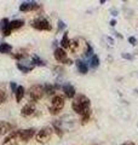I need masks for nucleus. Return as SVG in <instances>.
<instances>
[{"label":"nucleus","instance_id":"obj_1","mask_svg":"<svg viewBox=\"0 0 138 145\" xmlns=\"http://www.w3.org/2000/svg\"><path fill=\"white\" fill-rule=\"evenodd\" d=\"M90 105H91L90 99L86 96H84V94H76V96L74 97V101H73V104H72L73 110H74L76 114L81 115V116L84 114H86V112L91 111Z\"/></svg>","mask_w":138,"mask_h":145},{"label":"nucleus","instance_id":"obj_2","mask_svg":"<svg viewBox=\"0 0 138 145\" xmlns=\"http://www.w3.org/2000/svg\"><path fill=\"white\" fill-rule=\"evenodd\" d=\"M64 106V98L62 96H55L52 98L51 105H50V112L52 115L59 114V111H62V109Z\"/></svg>","mask_w":138,"mask_h":145},{"label":"nucleus","instance_id":"obj_3","mask_svg":"<svg viewBox=\"0 0 138 145\" xmlns=\"http://www.w3.org/2000/svg\"><path fill=\"white\" fill-rule=\"evenodd\" d=\"M51 135H52L51 127H44V128H41L38 132V134H36V142L40 144H46L51 139Z\"/></svg>","mask_w":138,"mask_h":145},{"label":"nucleus","instance_id":"obj_4","mask_svg":"<svg viewBox=\"0 0 138 145\" xmlns=\"http://www.w3.org/2000/svg\"><path fill=\"white\" fill-rule=\"evenodd\" d=\"M45 93L44 87L41 85H34L32 86L30 89H29V97H30V101L32 102H38L43 98Z\"/></svg>","mask_w":138,"mask_h":145},{"label":"nucleus","instance_id":"obj_5","mask_svg":"<svg viewBox=\"0 0 138 145\" xmlns=\"http://www.w3.org/2000/svg\"><path fill=\"white\" fill-rule=\"evenodd\" d=\"M32 27L36 30H51V24L49 23L47 20L45 18H38L32 22Z\"/></svg>","mask_w":138,"mask_h":145},{"label":"nucleus","instance_id":"obj_6","mask_svg":"<svg viewBox=\"0 0 138 145\" xmlns=\"http://www.w3.org/2000/svg\"><path fill=\"white\" fill-rule=\"evenodd\" d=\"M20 132L21 131H15V132L10 133L9 137L4 140L3 145H18V139H20Z\"/></svg>","mask_w":138,"mask_h":145},{"label":"nucleus","instance_id":"obj_7","mask_svg":"<svg viewBox=\"0 0 138 145\" xmlns=\"http://www.w3.org/2000/svg\"><path fill=\"white\" fill-rule=\"evenodd\" d=\"M35 135V129L34 128H28V129H23L20 132V140H22V142H29V140L33 138Z\"/></svg>","mask_w":138,"mask_h":145},{"label":"nucleus","instance_id":"obj_8","mask_svg":"<svg viewBox=\"0 0 138 145\" xmlns=\"http://www.w3.org/2000/svg\"><path fill=\"white\" fill-rule=\"evenodd\" d=\"M55 58H56V61L61 62V63H64V62L68 59L67 53H66V51H64L62 47H59V48H56V50H55Z\"/></svg>","mask_w":138,"mask_h":145},{"label":"nucleus","instance_id":"obj_9","mask_svg":"<svg viewBox=\"0 0 138 145\" xmlns=\"http://www.w3.org/2000/svg\"><path fill=\"white\" fill-rule=\"evenodd\" d=\"M34 111H35V105L33 104V102H30V103L26 104V105L22 108L21 114H22L23 116H29V115H32V114H34Z\"/></svg>","mask_w":138,"mask_h":145},{"label":"nucleus","instance_id":"obj_10","mask_svg":"<svg viewBox=\"0 0 138 145\" xmlns=\"http://www.w3.org/2000/svg\"><path fill=\"white\" fill-rule=\"evenodd\" d=\"M63 92L66 94L67 98L72 99V98L75 97V88H74V86L70 85V84H66L63 86Z\"/></svg>","mask_w":138,"mask_h":145},{"label":"nucleus","instance_id":"obj_11","mask_svg":"<svg viewBox=\"0 0 138 145\" xmlns=\"http://www.w3.org/2000/svg\"><path fill=\"white\" fill-rule=\"evenodd\" d=\"M40 7L39 4L36 3H22L20 6L21 11H32V10H38Z\"/></svg>","mask_w":138,"mask_h":145},{"label":"nucleus","instance_id":"obj_12","mask_svg":"<svg viewBox=\"0 0 138 145\" xmlns=\"http://www.w3.org/2000/svg\"><path fill=\"white\" fill-rule=\"evenodd\" d=\"M12 128H13V126L10 123V122L1 121V122H0V135L7 134L9 132H11Z\"/></svg>","mask_w":138,"mask_h":145},{"label":"nucleus","instance_id":"obj_13","mask_svg":"<svg viewBox=\"0 0 138 145\" xmlns=\"http://www.w3.org/2000/svg\"><path fill=\"white\" fill-rule=\"evenodd\" d=\"M75 64H76V68H78V70H79L80 74H87V71H89V67H87V64L85 62H82L81 59H78L75 62Z\"/></svg>","mask_w":138,"mask_h":145},{"label":"nucleus","instance_id":"obj_14","mask_svg":"<svg viewBox=\"0 0 138 145\" xmlns=\"http://www.w3.org/2000/svg\"><path fill=\"white\" fill-rule=\"evenodd\" d=\"M11 50H12V47L10 44H7V42L0 44V53H10Z\"/></svg>","mask_w":138,"mask_h":145},{"label":"nucleus","instance_id":"obj_15","mask_svg":"<svg viewBox=\"0 0 138 145\" xmlns=\"http://www.w3.org/2000/svg\"><path fill=\"white\" fill-rule=\"evenodd\" d=\"M90 65L91 68H98L99 65V57L97 56V54H92V57H91V61H90Z\"/></svg>","mask_w":138,"mask_h":145},{"label":"nucleus","instance_id":"obj_16","mask_svg":"<svg viewBox=\"0 0 138 145\" xmlns=\"http://www.w3.org/2000/svg\"><path fill=\"white\" fill-rule=\"evenodd\" d=\"M23 96H24V87H23V86H18L17 91H16V101H17V103L21 102V99L23 98Z\"/></svg>","mask_w":138,"mask_h":145},{"label":"nucleus","instance_id":"obj_17","mask_svg":"<svg viewBox=\"0 0 138 145\" xmlns=\"http://www.w3.org/2000/svg\"><path fill=\"white\" fill-rule=\"evenodd\" d=\"M69 45H70V40L68 38V33H66L61 40V46L62 48H69Z\"/></svg>","mask_w":138,"mask_h":145},{"label":"nucleus","instance_id":"obj_18","mask_svg":"<svg viewBox=\"0 0 138 145\" xmlns=\"http://www.w3.org/2000/svg\"><path fill=\"white\" fill-rule=\"evenodd\" d=\"M53 129H55V132L58 134V137H62V135H63V131L61 128V122H59V121L53 122Z\"/></svg>","mask_w":138,"mask_h":145},{"label":"nucleus","instance_id":"obj_19","mask_svg":"<svg viewBox=\"0 0 138 145\" xmlns=\"http://www.w3.org/2000/svg\"><path fill=\"white\" fill-rule=\"evenodd\" d=\"M23 24H24V22H23L22 20H15V21L10 22L11 29H17V28H20V27H22Z\"/></svg>","mask_w":138,"mask_h":145},{"label":"nucleus","instance_id":"obj_20","mask_svg":"<svg viewBox=\"0 0 138 145\" xmlns=\"http://www.w3.org/2000/svg\"><path fill=\"white\" fill-rule=\"evenodd\" d=\"M55 89H56V87L52 85H45L44 86V91H45V93H47V94H53L55 93Z\"/></svg>","mask_w":138,"mask_h":145},{"label":"nucleus","instance_id":"obj_21","mask_svg":"<svg viewBox=\"0 0 138 145\" xmlns=\"http://www.w3.org/2000/svg\"><path fill=\"white\" fill-rule=\"evenodd\" d=\"M32 63L35 64V65H45V62L41 61L38 56H34L33 58H32Z\"/></svg>","mask_w":138,"mask_h":145},{"label":"nucleus","instance_id":"obj_22","mask_svg":"<svg viewBox=\"0 0 138 145\" xmlns=\"http://www.w3.org/2000/svg\"><path fill=\"white\" fill-rule=\"evenodd\" d=\"M17 68L21 71H23V72H29L32 69H33V67H26V65H22L21 63H18V64H17Z\"/></svg>","mask_w":138,"mask_h":145},{"label":"nucleus","instance_id":"obj_23","mask_svg":"<svg viewBox=\"0 0 138 145\" xmlns=\"http://www.w3.org/2000/svg\"><path fill=\"white\" fill-rule=\"evenodd\" d=\"M78 46H79V42H78V40H72L70 45H69V48H70L73 52H75L76 48H78Z\"/></svg>","mask_w":138,"mask_h":145},{"label":"nucleus","instance_id":"obj_24","mask_svg":"<svg viewBox=\"0 0 138 145\" xmlns=\"http://www.w3.org/2000/svg\"><path fill=\"white\" fill-rule=\"evenodd\" d=\"M90 116H91V111H89V112H86V114L82 115V116H81V123L85 125L86 122L90 120Z\"/></svg>","mask_w":138,"mask_h":145},{"label":"nucleus","instance_id":"obj_25","mask_svg":"<svg viewBox=\"0 0 138 145\" xmlns=\"http://www.w3.org/2000/svg\"><path fill=\"white\" fill-rule=\"evenodd\" d=\"M11 27H10V24H9V27H6V28L5 29H3L1 31H3V35L4 36H9V35H10L11 34Z\"/></svg>","mask_w":138,"mask_h":145},{"label":"nucleus","instance_id":"obj_26","mask_svg":"<svg viewBox=\"0 0 138 145\" xmlns=\"http://www.w3.org/2000/svg\"><path fill=\"white\" fill-rule=\"evenodd\" d=\"M121 57L124 58V59H127V61H132V59H133L132 54H131V53H127V52L121 53Z\"/></svg>","mask_w":138,"mask_h":145},{"label":"nucleus","instance_id":"obj_27","mask_svg":"<svg viewBox=\"0 0 138 145\" xmlns=\"http://www.w3.org/2000/svg\"><path fill=\"white\" fill-rule=\"evenodd\" d=\"M86 46H87V51L85 52V56H86V57H90L91 54L93 53V50H92V47H91L90 44H86Z\"/></svg>","mask_w":138,"mask_h":145},{"label":"nucleus","instance_id":"obj_28","mask_svg":"<svg viewBox=\"0 0 138 145\" xmlns=\"http://www.w3.org/2000/svg\"><path fill=\"white\" fill-rule=\"evenodd\" d=\"M5 99H6V93H5V91L0 89V104L5 102Z\"/></svg>","mask_w":138,"mask_h":145},{"label":"nucleus","instance_id":"obj_29","mask_svg":"<svg viewBox=\"0 0 138 145\" xmlns=\"http://www.w3.org/2000/svg\"><path fill=\"white\" fill-rule=\"evenodd\" d=\"M128 42H130L132 46H135V45H137V39L135 36H130V38H128Z\"/></svg>","mask_w":138,"mask_h":145},{"label":"nucleus","instance_id":"obj_30","mask_svg":"<svg viewBox=\"0 0 138 145\" xmlns=\"http://www.w3.org/2000/svg\"><path fill=\"white\" fill-rule=\"evenodd\" d=\"M26 57V53H17V54H13V58H16V59H21V58Z\"/></svg>","mask_w":138,"mask_h":145},{"label":"nucleus","instance_id":"obj_31","mask_svg":"<svg viewBox=\"0 0 138 145\" xmlns=\"http://www.w3.org/2000/svg\"><path fill=\"white\" fill-rule=\"evenodd\" d=\"M64 28H66V24H64V22L58 21V30H62Z\"/></svg>","mask_w":138,"mask_h":145},{"label":"nucleus","instance_id":"obj_32","mask_svg":"<svg viewBox=\"0 0 138 145\" xmlns=\"http://www.w3.org/2000/svg\"><path fill=\"white\" fill-rule=\"evenodd\" d=\"M110 13H112V16H118L119 10L118 8H110Z\"/></svg>","mask_w":138,"mask_h":145},{"label":"nucleus","instance_id":"obj_33","mask_svg":"<svg viewBox=\"0 0 138 145\" xmlns=\"http://www.w3.org/2000/svg\"><path fill=\"white\" fill-rule=\"evenodd\" d=\"M11 88H12L13 92H16V91H17V85L15 82H11Z\"/></svg>","mask_w":138,"mask_h":145},{"label":"nucleus","instance_id":"obj_34","mask_svg":"<svg viewBox=\"0 0 138 145\" xmlns=\"http://www.w3.org/2000/svg\"><path fill=\"white\" fill-rule=\"evenodd\" d=\"M105 39H107V40H108V42H109L110 45H114V44H115V42H114V40H113L112 38H105Z\"/></svg>","mask_w":138,"mask_h":145},{"label":"nucleus","instance_id":"obj_35","mask_svg":"<svg viewBox=\"0 0 138 145\" xmlns=\"http://www.w3.org/2000/svg\"><path fill=\"white\" fill-rule=\"evenodd\" d=\"M115 24H116V21H115V20L110 21V25H112V27H115Z\"/></svg>","mask_w":138,"mask_h":145},{"label":"nucleus","instance_id":"obj_36","mask_svg":"<svg viewBox=\"0 0 138 145\" xmlns=\"http://www.w3.org/2000/svg\"><path fill=\"white\" fill-rule=\"evenodd\" d=\"M121 145H136V144L132 143V142H127V143H124V144H121Z\"/></svg>","mask_w":138,"mask_h":145},{"label":"nucleus","instance_id":"obj_37","mask_svg":"<svg viewBox=\"0 0 138 145\" xmlns=\"http://www.w3.org/2000/svg\"><path fill=\"white\" fill-rule=\"evenodd\" d=\"M115 35H116L119 39H122V35H121V34H119V33H115Z\"/></svg>","mask_w":138,"mask_h":145}]
</instances>
